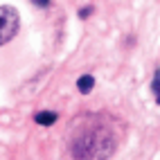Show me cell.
<instances>
[{
  "mask_svg": "<svg viewBox=\"0 0 160 160\" xmlns=\"http://www.w3.org/2000/svg\"><path fill=\"white\" fill-rule=\"evenodd\" d=\"M115 151V135L102 117H88L70 142L72 160H108Z\"/></svg>",
  "mask_w": 160,
  "mask_h": 160,
  "instance_id": "1",
  "label": "cell"
},
{
  "mask_svg": "<svg viewBox=\"0 0 160 160\" xmlns=\"http://www.w3.org/2000/svg\"><path fill=\"white\" fill-rule=\"evenodd\" d=\"M20 27V14L16 12V7L0 5V45L9 43Z\"/></svg>",
  "mask_w": 160,
  "mask_h": 160,
  "instance_id": "2",
  "label": "cell"
},
{
  "mask_svg": "<svg viewBox=\"0 0 160 160\" xmlns=\"http://www.w3.org/2000/svg\"><path fill=\"white\" fill-rule=\"evenodd\" d=\"M57 120H59V113H54V111H38V113H34V122L41 124V126H52Z\"/></svg>",
  "mask_w": 160,
  "mask_h": 160,
  "instance_id": "3",
  "label": "cell"
},
{
  "mask_svg": "<svg viewBox=\"0 0 160 160\" xmlns=\"http://www.w3.org/2000/svg\"><path fill=\"white\" fill-rule=\"evenodd\" d=\"M92 88H95V77H92V74H81V77L77 79V90L81 95L92 92Z\"/></svg>",
  "mask_w": 160,
  "mask_h": 160,
  "instance_id": "4",
  "label": "cell"
},
{
  "mask_svg": "<svg viewBox=\"0 0 160 160\" xmlns=\"http://www.w3.org/2000/svg\"><path fill=\"white\" fill-rule=\"evenodd\" d=\"M151 90L156 95V104L160 106V68L153 70V79H151Z\"/></svg>",
  "mask_w": 160,
  "mask_h": 160,
  "instance_id": "5",
  "label": "cell"
},
{
  "mask_svg": "<svg viewBox=\"0 0 160 160\" xmlns=\"http://www.w3.org/2000/svg\"><path fill=\"white\" fill-rule=\"evenodd\" d=\"M92 12H95V7H92V5L81 7V9H79V18H81V20H86V18H90V16H92Z\"/></svg>",
  "mask_w": 160,
  "mask_h": 160,
  "instance_id": "6",
  "label": "cell"
},
{
  "mask_svg": "<svg viewBox=\"0 0 160 160\" xmlns=\"http://www.w3.org/2000/svg\"><path fill=\"white\" fill-rule=\"evenodd\" d=\"M29 2H32V5H34V7H41V9H48V7H50V2H52V0H29Z\"/></svg>",
  "mask_w": 160,
  "mask_h": 160,
  "instance_id": "7",
  "label": "cell"
}]
</instances>
